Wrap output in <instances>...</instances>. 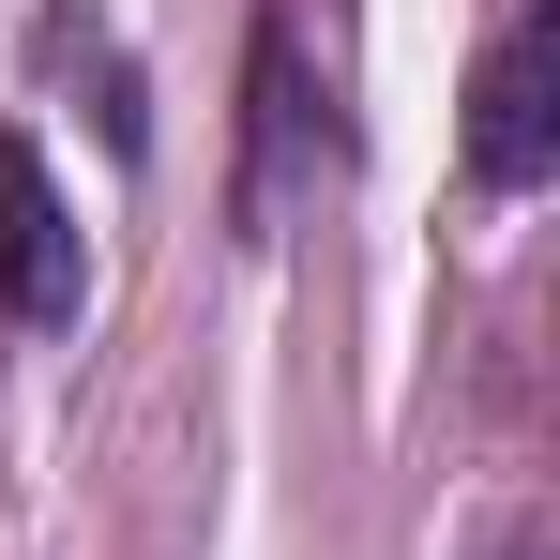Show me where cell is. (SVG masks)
Listing matches in <instances>:
<instances>
[{
    "instance_id": "2",
    "label": "cell",
    "mask_w": 560,
    "mask_h": 560,
    "mask_svg": "<svg viewBox=\"0 0 560 560\" xmlns=\"http://www.w3.org/2000/svg\"><path fill=\"white\" fill-rule=\"evenodd\" d=\"M318 167H334V121H318V77H303V31L258 15V31H243V183H228V212L273 243V212L318 183Z\"/></svg>"
},
{
    "instance_id": "3",
    "label": "cell",
    "mask_w": 560,
    "mask_h": 560,
    "mask_svg": "<svg viewBox=\"0 0 560 560\" xmlns=\"http://www.w3.org/2000/svg\"><path fill=\"white\" fill-rule=\"evenodd\" d=\"M0 303L15 318H77V228L46 197V152L0 121Z\"/></svg>"
},
{
    "instance_id": "1",
    "label": "cell",
    "mask_w": 560,
    "mask_h": 560,
    "mask_svg": "<svg viewBox=\"0 0 560 560\" xmlns=\"http://www.w3.org/2000/svg\"><path fill=\"white\" fill-rule=\"evenodd\" d=\"M469 183L485 197L560 183V0H515L485 77H469Z\"/></svg>"
}]
</instances>
